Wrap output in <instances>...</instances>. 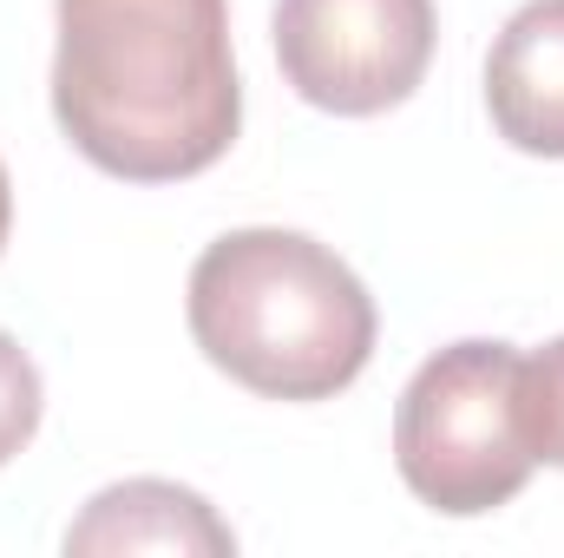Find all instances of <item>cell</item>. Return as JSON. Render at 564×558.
Masks as SVG:
<instances>
[{"label": "cell", "instance_id": "cell-5", "mask_svg": "<svg viewBox=\"0 0 564 558\" xmlns=\"http://www.w3.org/2000/svg\"><path fill=\"white\" fill-rule=\"evenodd\" d=\"M486 112L499 139L564 158V0H525L486 53Z\"/></svg>", "mask_w": 564, "mask_h": 558}, {"label": "cell", "instance_id": "cell-2", "mask_svg": "<svg viewBox=\"0 0 564 558\" xmlns=\"http://www.w3.org/2000/svg\"><path fill=\"white\" fill-rule=\"evenodd\" d=\"M191 335L263 401H328L375 355V296L302 230H230L191 270Z\"/></svg>", "mask_w": 564, "mask_h": 558}, {"label": "cell", "instance_id": "cell-1", "mask_svg": "<svg viewBox=\"0 0 564 558\" xmlns=\"http://www.w3.org/2000/svg\"><path fill=\"white\" fill-rule=\"evenodd\" d=\"M53 119L126 184L210 171L243 126L230 0H59Z\"/></svg>", "mask_w": 564, "mask_h": 558}, {"label": "cell", "instance_id": "cell-4", "mask_svg": "<svg viewBox=\"0 0 564 558\" xmlns=\"http://www.w3.org/2000/svg\"><path fill=\"white\" fill-rule=\"evenodd\" d=\"M433 0H276L282 79L335 119L408 106L433 66Z\"/></svg>", "mask_w": 564, "mask_h": 558}, {"label": "cell", "instance_id": "cell-3", "mask_svg": "<svg viewBox=\"0 0 564 558\" xmlns=\"http://www.w3.org/2000/svg\"><path fill=\"white\" fill-rule=\"evenodd\" d=\"M519 362L512 342H453L414 368L394 408V466L421 506L479 519L525 493L539 453L519 420Z\"/></svg>", "mask_w": 564, "mask_h": 558}, {"label": "cell", "instance_id": "cell-8", "mask_svg": "<svg viewBox=\"0 0 564 558\" xmlns=\"http://www.w3.org/2000/svg\"><path fill=\"white\" fill-rule=\"evenodd\" d=\"M40 408H46L40 368H33V355L0 329V466L26 453V440L40 433Z\"/></svg>", "mask_w": 564, "mask_h": 558}, {"label": "cell", "instance_id": "cell-7", "mask_svg": "<svg viewBox=\"0 0 564 558\" xmlns=\"http://www.w3.org/2000/svg\"><path fill=\"white\" fill-rule=\"evenodd\" d=\"M519 420L545 466H564V335L519 362Z\"/></svg>", "mask_w": 564, "mask_h": 558}, {"label": "cell", "instance_id": "cell-6", "mask_svg": "<svg viewBox=\"0 0 564 558\" xmlns=\"http://www.w3.org/2000/svg\"><path fill=\"white\" fill-rule=\"evenodd\" d=\"M66 552H197V558H230L237 533L210 513L204 493L177 480H126L86 500V513L66 526Z\"/></svg>", "mask_w": 564, "mask_h": 558}]
</instances>
